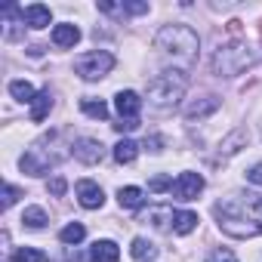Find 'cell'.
<instances>
[{"instance_id": "obj_1", "label": "cell", "mask_w": 262, "mask_h": 262, "mask_svg": "<svg viewBox=\"0 0 262 262\" xmlns=\"http://www.w3.org/2000/svg\"><path fill=\"white\" fill-rule=\"evenodd\" d=\"M222 234L234 241H250L262 234V194H234L213 207Z\"/></svg>"}, {"instance_id": "obj_2", "label": "cell", "mask_w": 262, "mask_h": 262, "mask_svg": "<svg viewBox=\"0 0 262 262\" xmlns=\"http://www.w3.org/2000/svg\"><path fill=\"white\" fill-rule=\"evenodd\" d=\"M68 155H74V142L65 139V129H50V133H43L40 139H34L25 148V155L19 158V167L28 176H47Z\"/></svg>"}, {"instance_id": "obj_3", "label": "cell", "mask_w": 262, "mask_h": 262, "mask_svg": "<svg viewBox=\"0 0 262 262\" xmlns=\"http://www.w3.org/2000/svg\"><path fill=\"white\" fill-rule=\"evenodd\" d=\"M155 50L167 59H173L176 68L188 71L194 62H198V53H201V37L191 25H164L158 34H155Z\"/></svg>"}, {"instance_id": "obj_4", "label": "cell", "mask_w": 262, "mask_h": 262, "mask_svg": "<svg viewBox=\"0 0 262 262\" xmlns=\"http://www.w3.org/2000/svg\"><path fill=\"white\" fill-rule=\"evenodd\" d=\"M185 90H188V71L182 68H167L161 74H155L148 80V108L155 111H173L182 99H185Z\"/></svg>"}, {"instance_id": "obj_5", "label": "cell", "mask_w": 262, "mask_h": 262, "mask_svg": "<svg viewBox=\"0 0 262 262\" xmlns=\"http://www.w3.org/2000/svg\"><path fill=\"white\" fill-rule=\"evenodd\" d=\"M256 65V50L247 43V40H228V43H219V50L213 53L210 59V68L216 77H237L244 74L247 68Z\"/></svg>"}, {"instance_id": "obj_6", "label": "cell", "mask_w": 262, "mask_h": 262, "mask_svg": "<svg viewBox=\"0 0 262 262\" xmlns=\"http://www.w3.org/2000/svg\"><path fill=\"white\" fill-rule=\"evenodd\" d=\"M114 68V56L108 50H93V53H83L77 62H74V71L80 74V80L86 83H96L102 77H108Z\"/></svg>"}, {"instance_id": "obj_7", "label": "cell", "mask_w": 262, "mask_h": 262, "mask_svg": "<svg viewBox=\"0 0 262 262\" xmlns=\"http://www.w3.org/2000/svg\"><path fill=\"white\" fill-rule=\"evenodd\" d=\"M204 176L201 173H194V170H185V173H179L176 179H173V185H170V194L176 198V201H194L201 191H204Z\"/></svg>"}, {"instance_id": "obj_8", "label": "cell", "mask_w": 262, "mask_h": 262, "mask_svg": "<svg viewBox=\"0 0 262 262\" xmlns=\"http://www.w3.org/2000/svg\"><path fill=\"white\" fill-rule=\"evenodd\" d=\"M74 158H77L80 164H86V167L102 164V158H105V145H102L99 139L80 136V139H74Z\"/></svg>"}, {"instance_id": "obj_9", "label": "cell", "mask_w": 262, "mask_h": 262, "mask_svg": "<svg viewBox=\"0 0 262 262\" xmlns=\"http://www.w3.org/2000/svg\"><path fill=\"white\" fill-rule=\"evenodd\" d=\"M114 111L120 114V120H139V111H142V96L133 93V90H120L114 96Z\"/></svg>"}, {"instance_id": "obj_10", "label": "cell", "mask_w": 262, "mask_h": 262, "mask_svg": "<svg viewBox=\"0 0 262 262\" xmlns=\"http://www.w3.org/2000/svg\"><path fill=\"white\" fill-rule=\"evenodd\" d=\"M74 191H77V201H80L83 210H102V204H105V191L99 188V182H93V179H80Z\"/></svg>"}, {"instance_id": "obj_11", "label": "cell", "mask_w": 262, "mask_h": 262, "mask_svg": "<svg viewBox=\"0 0 262 262\" xmlns=\"http://www.w3.org/2000/svg\"><path fill=\"white\" fill-rule=\"evenodd\" d=\"M219 105H222L219 96H201V99H194V102L185 105V117H188V120H204V117H210L213 111H219Z\"/></svg>"}, {"instance_id": "obj_12", "label": "cell", "mask_w": 262, "mask_h": 262, "mask_svg": "<svg viewBox=\"0 0 262 262\" xmlns=\"http://www.w3.org/2000/svg\"><path fill=\"white\" fill-rule=\"evenodd\" d=\"M247 142H250V133H247L244 126L231 129V133L219 142V158H231V155H237L241 148H247Z\"/></svg>"}, {"instance_id": "obj_13", "label": "cell", "mask_w": 262, "mask_h": 262, "mask_svg": "<svg viewBox=\"0 0 262 262\" xmlns=\"http://www.w3.org/2000/svg\"><path fill=\"white\" fill-rule=\"evenodd\" d=\"M173 219H176L173 207H151L145 216V222H151V228H158V231H173Z\"/></svg>"}, {"instance_id": "obj_14", "label": "cell", "mask_w": 262, "mask_h": 262, "mask_svg": "<svg viewBox=\"0 0 262 262\" xmlns=\"http://www.w3.org/2000/svg\"><path fill=\"white\" fill-rule=\"evenodd\" d=\"M117 204L123 210H139L145 204V191L139 185H123V188H117Z\"/></svg>"}, {"instance_id": "obj_15", "label": "cell", "mask_w": 262, "mask_h": 262, "mask_svg": "<svg viewBox=\"0 0 262 262\" xmlns=\"http://www.w3.org/2000/svg\"><path fill=\"white\" fill-rule=\"evenodd\" d=\"M53 22V13H50V7H43V4H31V7H25V25L28 28H47Z\"/></svg>"}, {"instance_id": "obj_16", "label": "cell", "mask_w": 262, "mask_h": 262, "mask_svg": "<svg viewBox=\"0 0 262 262\" xmlns=\"http://www.w3.org/2000/svg\"><path fill=\"white\" fill-rule=\"evenodd\" d=\"M77 40H80V28H77V25L62 22V25L53 28V43H56V47H65V50H68V47H74Z\"/></svg>"}, {"instance_id": "obj_17", "label": "cell", "mask_w": 262, "mask_h": 262, "mask_svg": "<svg viewBox=\"0 0 262 262\" xmlns=\"http://www.w3.org/2000/svg\"><path fill=\"white\" fill-rule=\"evenodd\" d=\"M90 259L93 262H117L120 259V247L114 241H96L93 250H90Z\"/></svg>"}, {"instance_id": "obj_18", "label": "cell", "mask_w": 262, "mask_h": 262, "mask_svg": "<svg viewBox=\"0 0 262 262\" xmlns=\"http://www.w3.org/2000/svg\"><path fill=\"white\" fill-rule=\"evenodd\" d=\"M50 111H53V96H50V90H43V93H37V99L31 102V120L40 123V120L50 117Z\"/></svg>"}, {"instance_id": "obj_19", "label": "cell", "mask_w": 262, "mask_h": 262, "mask_svg": "<svg viewBox=\"0 0 262 262\" xmlns=\"http://www.w3.org/2000/svg\"><path fill=\"white\" fill-rule=\"evenodd\" d=\"M111 155H114V161H117V164H133V161L139 158V145H136L133 139H120V142L114 145V151H111Z\"/></svg>"}, {"instance_id": "obj_20", "label": "cell", "mask_w": 262, "mask_h": 262, "mask_svg": "<svg viewBox=\"0 0 262 262\" xmlns=\"http://www.w3.org/2000/svg\"><path fill=\"white\" fill-rule=\"evenodd\" d=\"M47 222H50V216H47L43 207H25V213H22V225L25 228L40 231V228H47Z\"/></svg>"}, {"instance_id": "obj_21", "label": "cell", "mask_w": 262, "mask_h": 262, "mask_svg": "<svg viewBox=\"0 0 262 262\" xmlns=\"http://www.w3.org/2000/svg\"><path fill=\"white\" fill-rule=\"evenodd\" d=\"M198 213H191V210H176V219H173V231L176 234H191L194 228H198Z\"/></svg>"}, {"instance_id": "obj_22", "label": "cell", "mask_w": 262, "mask_h": 262, "mask_svg": "<svg viewBox=\"0 0 262 262\" xmlns=\"http://www.w3.org/2000/svg\"><path fill=\"white\" fill-rule=\"evenodd\" d=\"M129 256L139 259V262H145V259H155L158 256V247L151 241H145V237H133V244H129Z\"/></svg>"}, {"instance_id": "obj_23", "label": "cell", "mask_w": 262, "mask_h": 262, "mask_svg": "<svg viewBox=\"0 0 262 262\" xmlns=\"http://www.w3.org/2000/svg\"><path fill=\"white\" fill-rule=\"evenodd\" d=\"M10 96L16 99V102H34L37 99V90L28 83V80H10Z\"/></svg>"}, {"instance_id": "obj_24", "label": "cell", "mask_w": 262, "mask_h": 262, "mask_svg": "<svg viewBox=\"0 0 262 262\" xmlns=\"http://www.w3.org/2000/svg\"><path fill=\"white\" fill-rule=\"evenodd\" d=\"M80 111L86 114V117H96V120H105L108 117V105L102 102V99H80Z\"/></svg>"}, {"instance_id": "obj_25", "label": "cell", "mask_w": 262, "mask_h": 262, "mask_svg": "<svg viewBox=\"0 0 262 262\" xmlns=\"http://www.w3.org/2000/svg\"><path fill=\"white\" fill-rule=\"evenodd\" d=\"M83 237H86V228H83L80 222H68V225L59 231V241H62V244H80Z\"/></svg>"}, {"instance_id": "obj_26", "label": "cell", "mask_w": 262, "mask_h": 262, "mask_svg": "<svg viewBox=\"0 0 262 262\" xmlns=\"http://www.w3.org/2000/svg\"><path fill=\"white\" fill-rule=\"evenodd\" d=\"M13 262H47V253H40L34 247H19L13 253Z\"/></svg>"}, {"instance_id": "obj_27", "label": "cell", "mask_w": 262, "mask_h": 262, "mask_svg": "<svg viewBox=\"0 0 262 262\" xmlns=\"http://www.w3.org/2000/svg\"><path fill=\"white\" fill-rule=\"evenodd\" d=\"M204 262H241V259H237L228 247H216V250H210V253H207V259H204Z\"/></svg>"}, {"instance_id": "obj_28", "label": "cell", "mask_w": 262, "mask_h": 262, "mask_svg": "<svg viewBox=\"0 0 262 262\" xmlns=\"http://www.w3.org/2000/svg\"><path fill=\"white\" fill-rule=\"evenodd\" d=\"M151 7L145 0H123V16H145Z\"/></svg>"}, {"instance_id": "obj_29", "label": "cell", "mask_w": 262, "mask_h": 262, "mask_svg": "<svg viewBox=\"0 0 262 262\" xmlns=\"http://www.w3.org/2000/svg\"><path fill=\"white\" fill-rule=\"evenodd\" d=\"M19 198H22V194H19V188H16V185H4V210H10Z\"/></svg>"}, {"instance_id": "obj_30", "label": "cell", "mask_w": 262, "mask_h": 262, "mask_svg": "<svg viewBox=\"0 0 262 262\" xmlns=\"http://www.w3.org/2000/svg\"><path fill=\"white\" fill-rule=\"evenodd\" d=\"M244 176H247V182H250V185H259V188H262V161H259V164H253Z\"/></svg>"}, {"instance_id": "obj_31", "label": "cell", "mask_w": 262, "mask_h": 262, "mask_svg": "<svg viewBox=\"0 0 262 262\" xmlns=\"http://www.w3.org/2000/svg\"><path fill=\"white\" fill-rule=\"evenodd\" d=\"M142 148H145V151H151V155H161V151H164V136H148Z\"/></svg>"}, {"instance_id": "obj_32", "label": "cell", "mask_w": 262, "mask_h": 262, "mask_svg": "<svg viewBox=\"0 0 262 262\" xmlns=\"http://www.w3.org/2000/svg\"><path fill=\"white\" fill-rule=\"evenodd\" d=\"M47 188H50V194L62 198V194H65V188H68V182H65L62 176H56V179H50V182H47Z\"/></svg>"}, {"instance_id": "obj_33", "label": "cell", "mask_w": 262, "mask_h": 262, "mask_svg": "<svg viewBox=\"0 0 262 262\" xmlns=\"http://www.w3.org/2000/svg\"><path fill=\"white\" fill-rule=\"evenodd\" d=\"M170 185H173V179H167V176H155V179L148 182L151 191H170Z\"/></svg>"}, {"instance_id": "obj_34", "label": "cell", "mask_w": 262, "mask_h": 262, "mask_svg": "<svg viewBox=\"0 0 262 262\" xmlns=\"http://www.w3.org/2000/svg\"><path fill=\"white\" fill-rule=\"evenodd\" d=\"M136 126H139V120H120V123H114L117 133H129V129H136Z\"/></svg>"}]
</instances>
